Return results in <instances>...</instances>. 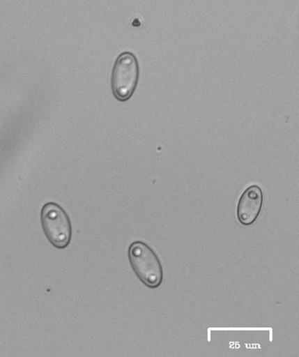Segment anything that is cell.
Returning a JSON list of instances; mask_svg holds the SVG:
<instances>
[{"label": "cell", "mask_w": 299, "mask_h": 357, "mask_svg": "<svg viewBox=\"0 0 299 357\" xmlns=\"http://www.w3.org/2000/svg\"><path fill=\"white\" fill-rule=\"evenodd\" d=\"M41 225L49 242L56 249H65L71 243V220L63 208L56 203L48 202L40 213Z\"/></svg>", "instance_id": "cell-3"}, {"label": "cell", "mask_w": 299, "mask_h": 357, "mask_svg": "<svg viewBox=\"0 0 299 357\" xmlns=\"http://www.w3.org/2000/svg\"><path fill=\"white\" fill-rule=\"evenodd\" d=\"M263 206V192L257 185L247 188L241 195L236 208V215L239 222L250 226L256 222Z\"/></svg>", "instance_id": "cell-4"}, {"label": "cell", "mask_w": 299, "mask_h": 357, "mask_svg": "<svg viewBox=\"0 0 299 357\" xmlns=\"http://www.w3.org/2000/svg\"><path fill=\"white\" fill-rule=\"evenodd\" d=\"M132 271L145 286L157 289L163 282V267L155 251L143 241L132 242L128 249Z\"/></svg>", "instance_id": "cell-1"}, {"label": "cell", "mask_w": 299, "mask_h": 357, "mask_svg": "<svg viewBox=\"0 0 299 357\" xmlns=\"http://www.w3.org/2000/svg\"><path fill=\"white\" fill-rule=\"evenodd\" d=\"M139 80V63L132 52H123L116 57L112 71L111 85L114 98L121 102L129 100Z\"/></svg>", "instance_id": "cell-2"}]
</instances>
